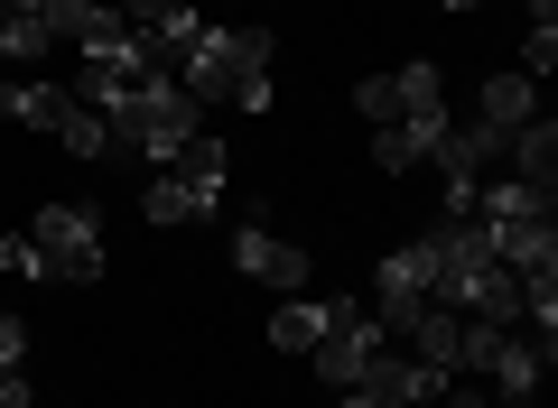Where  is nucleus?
I'll return each instance as SVG.
<instances>
[{
  "label": "nucleus",
  "instance_id": "f257e3e1",
  "mask_svg": "<svg viewBox=\"0 0 558 408\" xmlns=\"http://www.w3.org/2000/svg\"><path fill=\"white\" fill-rule=\"evenodd\" d=\"M178 84L196 102L270 112V28H196V38L178 47Z\"/></svg>",
  "mask_w": 558,
  "mask_h": 408
},
{
  "label": "nucleus",
  "instance_id": "f03ea898",
  "mask_svg": "<svg viewBox=\"0 0 558 408\" xmlns=\"http://www.w3.org/2000/svg\"><path fill=\"white\" fill-rule=\"evenodd\" d=\"M102 121H112V149H131V158H149V168H168V158L205 131V102L186 94L178 75H149L131 102H112Z\"/></svg>",
  "mask_w": 558,
  "mask_h": 408
},
{
  "label": "nucleus",
  "instance_id": "7ed1b4c3",
  "mask_svg": "<svg viewBox=\"0 0 558 408\" xmlns=\"http://www.w3.org/2000/svg\"><path fill=\"white\" fill-rule=\"evenodd\" d=\"M215 195H223V139H215V131H196V139H186V149L159 168V176H149L140 214L168 233V223H205V214H215Z\"/></svg>",
  "mask_w": 558,
  "mask_h": 408
},
{
  "label": "nucleus",
  "instance_id": "20e7f679",
  "mask_svg": "<svg viewBox=\"0 0 558 408\" xmlns=\"http://www.w3.org/2000/svg\"><path fill=\"white\" fill-rule=\"evenodd\" d=\"M457 371H484V381H494V399L521 408V399H539L549 353H539L531 334H512V325H465V334H457Z\"/></svg>",
  "mask_w": 558,
  "mask_h": 408
},
{
  "label": "nucleus",
  "instance_id": "39448f33",
  "mask_svg": "<svg viewBox=\"0 0 558 408\" xmlns=\"http://www.w3.org/2000/svg\"><path fill=\"white\" fill-rule=\"evenodd\" d=\"M391 344V334H381V316L373 307H354V297H326V325H317V381H336V390H354L363 371H373V353Z\"/></svg>",
  "mask_w": 558,
  "mask_h": 408
},
{
  "label": "nucleus",
  "instance_id": "423d86ee",
  "mask_svg": "<svg viewBox=\"0 0 558 408\" xmlns=\"http://www.w3.org/2000/svg\"><path fill=\"white\" fill-rule=\"evenodd\" d=\"M28 242L47 251V279H57V288H84V279H102V223L84 214V205H38Z\"/></svg>",
  "mask_w": 558,
  "mask_h": 408
},
{
  "label": "nucleus",
  "instance_id": "0eeeda50",
  "mask_svg": "<svg viewBox=\"0 0 558 408\" xmlns=\"http://www.w3.org/2000/svg\"><path fill=\"white\" fill-rule=\"evenodd\" d=\"M354 112H363V121H438V112H447V75H438L428 57L400 65V75H363V84H354Z\"/></svg>",
  "mask_w": 558,
  "mask_h": 408
},
{
  "label": "nucleus",
  "instance_id": "6e6552de",
  "mask_svg": "<svg viewBox=\"0 0 558 408\" xmlns=\"http://www.w3.org/2000/svg\"><path fill=\"white\" fill-rule=\"evenodd\" d=\"M233 270L260 279V288H307V279H317V260H307L299 242H279L270 223H242V233H233Z\"/></svg>",
  "mask_w": 558,
  "mask_h": 408
},
{
  "label": "nucleus",
  "instance_id": "1a4fd4ad",
  "mask_svg": "<svg viewBox=\"0 0 558 408\" xmlns=\"http://www.w3.org/2000/svg\"><path fill=\"white\" fill-rule=\"evenodd\" d=\"M447 381H457V371H428V362H410V353L381 344V353H373V371H363L354 390H373L381 408H438V390H447Z\"/></svg>",
  "mask_w": 558,
  "mask_h": 408
},
{
  "label": "nucleus",
  "instance_id": "9d476101",
  "mask_svg": "<svg viewBox=\"0 0 558 408\" xmlns=\"http://www.w3.org/2000/svg\"><path fill=\"white\" fill-rule=\"evenodd\" d=\"M418 307H428V251L410 242V251L381 260V279H373V316H381V334H391L400 316H418Z\"/></svg>",
  "mask_w": 558,
  "mask_h": 408
},
{
  "label": "nucleus",
  "instance_id": "9b49d317",
  "mask_svg": "<svg viewBox=\"0 0 558 408\" xmlns=\"http://www.w3.org/2000/svg\"><path fill=\"white\" fill-rule=\"evenodd\" d=\"M391 334L410 344V362H428V371H457V334H465V316L428 297V307H418V316H400Z\"/></svg>",
  "mask_w": 558,
  "mask_h": 408
},
{
  "label": "nucleus",
  "instance_id": "f8f14e48",
  "mask_svg": "<svg viewBox=\"0 0 558 408\" xmlns=\"http://www.w3.org/2000/svg\"><path fill=\"white\" fill-rule=\"evenodd\" d=\"M0 121H20V131H65V121H75V94H57V84H38V75H0Z\"/></svg>",
  "mask_w": 558,
  "mask_h": 408
},
{
  "label": "nucleus",
  "instance_id": "ddd939ff",
  "mask_svg": "<svg viewBox=\"0 0 558 408\" xmlns=\"http://www.w3.org/2000/svg\"><path fill=\"white\" fill-rule=\"evenodd\" d=\"M457 316H475V325H521V270L484 260V270L457 288Z\"/></svg>",
  "mask_w": 558,
  "mask_h": 408
},
{
  "label": "nucleus",
  "instance_id": "4468645a",
  "mask_svg": "<svg viewBox=\"0 0 558 408\" xmlns=\"http://www.w3.org/2000/svg\"><path fill=\"white\" fill-rule=\"evenodd\" d=\"M447 121H457V112H438V121H381V131H373V168H381V176L428 168V149H438V131H447Z\"/></svg>",
  "mask_w": 558,
  "mask_h": 408
},
{
  "label": "nucleus",
  "instance_id": "2eb2a0df",
  "mask_svg": "<svg viewBox=\"0 0 558 408\" xmlns=\"http://www.w3.org/2000/svg\"><path fill=\"white\" fill-rule=\"evenodd\" d=\"M502 158H512V176H521V186H539V195H549V176H558V121H521V131L502 139Z\"/></svg>",
  "mask_w": 558,
  "mask_h": 408
},
{
  "label": "nucleus",
  "instance_id": "dca6fc26",
  "mask_svg": "<svg viewBox=\"0 0 558 408\" xmlns=\"http://www.w3.org/2000/svg\"><path fill=\"white\" fill-rule=\"evenodd\" d=\"M475 121H494V131L539 121V75H521V65H512V75H494V84H484V112H475Z\"/></svg>",
  "mask_w": 558,
  "mask_h": 408
},
{
  "label": "nucleus",
  "instance_id": "f3484780",
  "mask_svg": "<svg viewBox=\"0 0 558 408\" xmlns=\"http://www.w3.org/2000/svg\"><path fill=\"white\" fill-rule=\"evenodd\" d=\"M0 57L20 65V75H28L38 57H57V38H47V20H38V10H0Z\"/></svg>",
  "mask_w": 558,
  "mask_h": 408
},
{
  "label": "nucleus",
  "instance_id": "a211bd4d",
  "mask_svg": "<svg viewBox=\"0 0 558 408\" xmlns=\"http://www.w3.org/2000/svg\"><path fill=\"white\" fill-rule=\"evenodd\" d=\"M317 325H326V297H317V307H307V297H289V307L270 316V344H279V353H307V344H317Z\"/></svg>",
  "mask_w": 558,
  "mask_h": 408
},
{
  "label": "nucleus",
  "instance_id": "6ab92c4d",
  "mask_svg": "<svg viewBox=\"0 0 558 408\" xmlns=\"http://www.w3.org/2000/svg\"><path fill=\"white\" fill-rule=\"evenodd\" d=\"M57 139H65L75 158H121V149H112V121H102V112H84V102H75V121H65Z\"/></svg>",
  "mask_w": 558,
  "mask_h": 408
},
{
  "label": "nucleus",
  "instance_id": "aec40b11",
  "mask_svg": "<svg viewBox=\"0 0 558 408\" xmlns=\"http://www.w3.org/2000/svg\"><path fill=\"white\" fill-rule=\"evenodd\" d=\"M0 270H10V279H47V251L28 233H10V242H0Z\"/></svg>",
  "mask_w": 558,
  "mask_h": 408
},
{
  "label": "nucleus",
  "instance_id": "412c9836",
  "mask_svg": "<svg viewBox=\"0 0 558 408\" xmlns=\"http://www.w3.org/2000/svg\"><path fill=\"white\" fill-rule=\"evenodd\" d=\"M558 65V28H531V38H521V75H549Z\"/></svg>",
  "mask_w": 558,
  "mask_h": 408
},
{
  "label": "nucleus",
  "instance_id": "4be33fe9",
  "mask_svg": "<svg viewBox=\"0 0 558 408\" xmlns=\"http://www.w3.org/2000/svg\"><path fill=\"white\" fill-rule=\"evenodd\" d=\"M438 408H502V399H494V390H475V381H465V371H457V381L438 390Z\"/></svg>",
  "mask_w": 558,
  "mask_h": 408
},
{
  "label": "nucleus",
  "instance_id": "5701e85b",
  "mask_svg": "<svg viewBox=\"0 0 558 408\" xmlns=\"http://www.w3.org/2000/svg\"><path fill=\"white\" fill-rule=\"evenodd\" d=\"M20 353H28V334H20V316L0 307V371H20Z\"/></svg>",
  "mask_w": 558,
  "mask_h": 408
},
{
  "label": "nucleus",
  "instance_id": "b1692460",
  "mask_svg": "<svg viewBox=\"0 0 558 408\" xmlns=\"http://www.w3.org/2000/svg\"><path fill=\"white\" fill-rule=\"evenodd\" d=\"M531 28H558V0H531Z\"/></svg>",
  "mask_w": 558,
  "mask_h": 408
},
{
  "label": "nucleus",
  "instance_id": "393cba45",
  "mask_svg": "<svg viewBox=\"0 0 558 408\" xmlns=\"http://www.w3.org/2000/svg\"><path fill=\"white\" fill-rule=\"evenodd\" d=\"M336 408H381V399H373V390H344V399H336Z\"/></svg>",
  "mask_w": 558,
  "mask_h": 408
},
{
  "label": "nucleus",
  "instance_id": "a878e982",
  "mask_svg": "<svg viewBox=\"0 0 558 408\" xmlns=\"http://www.w3.org/2000/svg\"><path fill=\"white\" fill-rule=\"evenodd\" d=\"M447 10H475V0H447Z\"/></svg>",
  "mask_w": 558,
  "mask_h": 408
},
{
  "label": "nucleus",
  "instance_id": "bb28decb",
  "mask_svg": "<svg viewBox=\"0 0 558 408\" xmlns=\"http://www.w3.org/2000/svg\"><path fill=\"white\" fill-rule=\"evenodd\" d=\"M10 10H38V0H10Z\"/></svg>",
  "mask_w": 558,
  "mask_h": 408
},
{
  "label": "nucleus",
  "instance_id": "cd10ccee",
  "mask_svg": "<svg viewBox=\"0 0 558 408\" xmlns=\"http://www.w3.org/2000/svg\"><path fill=\"white\" fill-rule=\"evenodd\" d=\"M10 408H38V399H10Z\"/></svg>",
  "mask_w": 558,
  "mask_h": 408
},
{
  "label": "nucleus",
  "instance_id": "c85d7f7f",
  "mask_svg": "<svg viewBox=\"0 0 558 408\" xmlns=\"http://www.w3.org/2000/svg\"><path fill=\"white\" fill-rule=\"evenodd\" d=\"M0 10H10V0H0Z\"/></svg>",
  "mask_w": 558,
  "mask_h": 408
}]
</instances>
